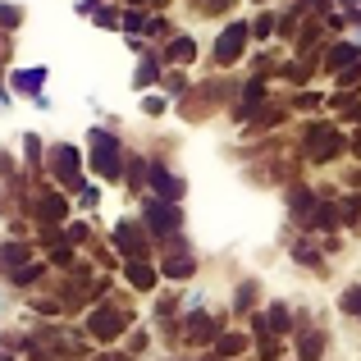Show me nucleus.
Masks as SVG:
<instances>
[{
    "label": "nucleus",
    "instance_id": "nucleus-1",
    "mask_svg": "<svg viewBox=\"0 0 361 361\" xmlns=\"http://www.w3.org/2000/svg\"><path fill=\"white\" fill-rule=\"evenodd\" d=\"M247 37H252V27H247V23H233L229 32L215 42V64H233V60H238L243 46H247Z\"/></svg>",
    "mask_w": 361,
    "mask_h": 361
},
{
    "label": "nucleus",
    "instance_id": "nucleus-2",
    "mask_svg": "<svg viewBox=\"0 0 361 361\" xmlns=\"http://www.w3.org/2000/svg\"><path fill=\"white\" fill-rule=\"evenodd\" d=\"M92 142H97V169L115 178L119 174V142L106 137V133H92Z\"/></svg>",
    "mask_w": 361,
    "mask_h": 361
},
{
    "label": "nucleus",
    "instance_id": "nucleus-3",
    "mask_svg": "<svg viewBox=\"0 0 361 361\" xmlns=\"http://www.w3.org/2000/svg\"><path fill=\"white\" fill-rule=\"evenodd\" d=\"M353 60H361V42L353 37V42H334L325 51V69H348Z\"/></svg>",
    "mask_w": 361,
    "mask_h": 361
},
{
    "label": "nucleus",
    "instance_id": "nucleus-4",
    "mask_svg": "<svg viewBox=\"0 0 361 361\" xmlns=\"http://www.w3.org/2000/svg\"><path fill=\"white\" fill-rule=\"evenodd\" d=\"M147 220H151V229L169 233V229L178 224V211H174V206H165L160 197H151V202H147Z\"/></svg>",
    "mask_w": 361,
    "mask_h": 361
},
{
    "label": "nucleus",
    "instance_id": "nucleus-5",
    "mask_svg": "<svg viewBox=\"0 0 361 361\" xmlns=\"http://www.w3.org/2000/svg\"><path fill=\"white\" fill-rule=\"evenodd\" d=\"M151 183H156L160 202H178V197H183V178L165 174V169H160V165H151Z\"/></svg>",
    "mask_w": 361,
    "mask_h": 361
},
{
    "label": "nucleus",
    "instance_id": "nucleus-6",
    "mask_svg": "<svg viewBox=\"0 0 361 361\" xmlns=\"http://www.w3.org/2000/svg\"><path fill=\"white\" fill-rule=\"evenodd\" d=\"M169 55H174V64H188V60L197 55V42H192L188 32H178V37H174V46H169Z\"/></svg>",
    "mask_w": 361,
    "mask_h": 361
},
{
    "label": "nucleus",
    "instance_id": "nucleus-7",
    "mask_svg": "<svg viewBox=\"0 0 361 361\" xmlns=\"http://www.w3.org/2000/svg\"><path fill=\"white\" fill-rule=\"evenodd\" d=\"M307 229H338V211H334V206H320V211L311 215Z\"/></svg>",
    "mask_w": 361,
    "mask_h": 361
},
{
    "label": "nucleus",
    "instance_id": "nucleus-8",
    "mask_svg": "<svg viewBox=\"0 0 361 361\" xmlns=\"http://www.w3.org/2000/svg\"><path fill=\"white\" fill-rule=\"evenodd\" d=\"M156 82V60H142L137 64V78H133V87H151Z\"/></svg>",
    "mask_w": 361,
    "mask_h": 361
},
{
    "label": "nucleus",
    "instance_id": "nucleus-9",
    "mask_svg": "<svg viewBox=\"0 0 361 361\" xmlns=\"http://www.w3.org/2000/svg\"><path fill=\"white\" fill-rule=\"evenodd\" d=\"M357 82H361V60H353V64L343 69V78H338V87H357Z\"/></svg>",
    "mask_w": 361,
    "mask_h": 361
},
{
    "label": "nucleus",
    "instance_id": "nucleus-10",
    "mask_svg": "<svg viewBox=\"0 0 361 361\" xmlns=\"http://www.w3.org/2000/svg\"><path fill=\"white\" fill-rule=\"evenodd\" d=\"M92 23H97V27H115L119 14H115V9H92Z\"/></svg>",
    "mask_w": 361,
    "mask_h": 361
},
{
    "label": "nucleus",
    "instance_id": "nucleus-11",
    "mask_svg": "<svg viewBox=\"0 0 361 361\" xmlns=\"http://www.w3.org/2000/svg\"><path fill=\"white\" fill-rule=\"evenodd\" d=\"M247 27H252L256 37H270V32H274V18H270V14H261L256 23H247Z\"/></svg>",
    "mask_w": 361,
    "mask_h": 361
},
{
    "label": "nucleus",
    "instance_id": "nucleus-12",
    "mask_svg": "<svg viewBox=\"0 0 361 361\" xmlns=\"http://www.w3.org/2000/svg\"><path fill=\"white\" fill-rule=\"evenodd\" d=\"M169 274H192V261H188V256H174V261H169Z\"/></svg>",
    "mask_w": 361,
    "mask_h": 361
},
{
    "label": "nucleus",
    "instance_id": "nucleus-13",
    "mask_svg": "<svg viewBox=\"0 0 361 361\" xmlns=\"http://www.w3.org/2000/svg\"><path fill=\"white\" fill-rule=\"evenodd\" d=\"M165 87H169V92H178V87H188V78L174 69V73H165Z\"/></svg>",
    "mask_w": 361,
    "mask_h": 361
},
{
    "label": "nucleus",
    "instance_id": "nucleus-14",
    "mask_svg": "<svg viewBox=\"0 0 361 361\" xmlns=\"http://www.w3.org/2000/svg\"><path fill=\"white\" fill-rule=\"evenodd\" d=\"M357 211H361V197H348V206H343V220L353 224V220H357Z\"/></svg>",
    "mask_w": 361,
    "mask_h": 361
},
{
    "label": "nucleus",
    "instance_id": "nucleus-15",
    "mask_svg": "<svg viewBox=\"0 0 361 361\" xmlns=\"http://www.w3.org/2000/svg\"><path fill=\"white\" fill-rule=\"evenodd\" d=\"M142 110H151V115H160V110H165V101H160V97H151V101L142 97Z\"/></svg>",
    "mask_w": 361,
    "mask_h": 361
},
{
    "label": "nucleus",
    "instance_id": "nucleus-16",
    "mask_svg": "<svg viewBox=\"0 0 361 361\" xmlns=\"http://www.w3.org/2000/svg\"><path fill=\"white\" fill-rule=\"evenodd\" d=\"M343 5H348V9H357V0H343Z\"/></svg>",
    "mask_w": 361,
    "mask_h": 361
},
{
    "label": "nucleus",
    "instance_id": "nucleus-17",
    "mask_svg": "<svg viewBox=\"0 0 361 361\" xmlns=\"http://www.w3.org/2000/svg\"><path fill=\"white\" fill-rule=\"evenodd\" d=\"M256 5H261V0H256Z\"/></svg>",
    "mask_w": 361,
    "mask_h": 361
}]
</instances>
